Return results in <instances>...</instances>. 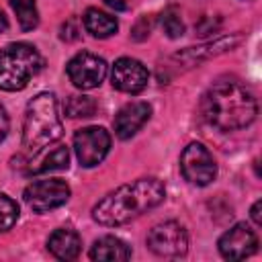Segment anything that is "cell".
Instances as JSON below:
<instances>
[{
  "label": "cell",
  "mask_w": 262,
  "mask_h": 262,
  "mask_svg": "<svg viewBox=\"0 0 262 262\" xmlns=\"http://www.w3.org/2000/svg\"><path fill=\"white\" fill-rule=\"evenodd\" d=\"M166 196V188L158 178H139L135 182L123 184L108 192L92 209L94 221L100 225H123L141 213L158 207Z\"/></svg>",
  "instance_id": "6da1fadb"
},
{
  "label": "cell",
  "mask_w": 262,
  "mask_h": 262,
  "mask_svg": "<svg viewBox=\"0 0 262 262\" xmlns=\"http://www.w3.org/2000/svg\"><path fill=\"white\" fill-rule=\"evenodd\" d=\"M201 111L205 121L215 129L235 131L248 127L256 119L258 104L254 94L246 86L237 82L221 80L207 90L201 102Z\"/></svg>",
  "instance_id": "7a4b0ae2"
},
{
  "label": "cell",
  "mask_w": 262,
  "mask_h": 262,
  "mask_svg": "<svg viewBox=\"0 0 262 262\" xmlns=\"http://www.w3.org/2000/svg\"><path fill=\"white\" fill-rule=\"evenodd\" d=\"M63 133L61 117L57 111V100L51 92H41L37 94L25 115V125H23V145L29 154H39L45 145L53 143L59 139Z\"/></svg>",
  "instance_id": "3957f363"
},
{
  "label": "cell",
  "mask_w": 262,
  "mask_h": 262,
  "mask_svg": "<svg viewBox=\"0 0 262 262\" xmlns=\"http://www.w3.org/2000/svg\"><path fill=\"white\" fill-rule=\"evenodd\" d=\"M43 68L41 53L29 43H10L0 51V88L23 90Z\"/></svg>",
  "instance_id": "277c9868"
},
{
  "label": "cell",
  "mask_w": 262,
  "mask_h": 262,
  "mask_svg": "<svg viewBox=\"0 0 262 262\" xmlns=\"http://www.w3.org/2000/svg\"><path fill=\"white\" fill-rule=\"evenodd\" d=\"M180 170L190 184L207 186L217 176V164L203 143H188L180 156Z\"/></svg>",
  "instance_id": "5b68a950"
},
{
  "label": "cell",
  "mask_w": 262,
  "mask_h": 262,
  "mask_svg": "<svg viewBox=\"0 0 262 262\" xmlns=\"http://www.w3.org/2000/svg\"><path fill=\"white\" fill-rule=\"evenodd\" d=\"M74 149H76V158L80 166L84 168L98 166L111 149V135L102 127L78 129L74 135Z\"/></svg>",
  "instance_id": "8992f818"
},
{
  "label": "cell",
  "mask_w": 262,
  "mask_h": 262,
  "mask_svg": "<svg viewBox=\"0 0 262 262\" xmlns=\"http://www.w3.org/2000/svg\"><path fill=\"white\" fill-rule=\"evenodd\" d=\"M23 196H25V203L35 213H45L61 207L70 199V186L59 178L35 180L25 188Z\"/></svg>",
  "instance_id": "52a82bcc"
},
{
  "label": "cell",
  "mask_w": 262,
  "mask_h": 262,
  "mask_svg": "<svg viewBox=\"0 0 262 262\" xmlns=\"http://www.w3.org/2000/svg\"><path fill=\"white\" fill-rule=\"evenodd\" d=\"M147 248L164 258H178L188 250L186 229L178 221H164L156 225L147 235Z\"/></svg>",
  "instance_id": "ba28073f"
},
{
  "label": "cell",
  "mask_w": 262,
  "mask_h": 262,
  "mask_svg": "<svg viewBox=\"0 0 262 262\" xmlns=\"http://www.w3.org/2000/svg\"><path fill=\"white\" fill-rule=\"evenodd\" d=\"M68 78L72 80V84L76 88L82 90H90L100 86V82L106 76V61L90 51H82L78 55H74L68 66H66Z\"/></svg>",
  "instance_id": "9c48e42d"
},
{
  "label": "cell",
  "mask_w": 262,
  "mask_h": 262,
  "mask_svg": "<svg viewBox=\"0 0 262 262\" xmlns=\"http://www.w3.org/2000/svg\"><path fill=\"white\" fill-rule=\"evenodd\" d=\"M244 35H231V37H221L217 41H209V43H203L199 47H186L184 51L180 53H174L170 57V61H176V66L180 70H186V68H194L196 63L205 61V59H211L219 53H225V51H231L233 47H237L242 43Z\"/></svg>",
  "instance_id": "30bf717a"
},
{
  "label": "cell",
  "mask_w": 262,
  "mask_h": 262,
  "mask_svg": "<svg viewBox=\"0 0 262 262\" xmlns=\"http://www.w3.org/2000/svg\"><path fill=\"white\" fill-rule=\"evenodd\" d=\"M149 74L145 66L133 57H121L115 61L111 72V82L117 90L127 94H139L147 86Z\"/></svg>",
  "instance_id": "8fae6325"
},
{
  "label": "cell",
  "mask_w": 262,
  "mask_h": 262,
  "mask_svg": "<svg viewBox=\"0 0 262 262\" xmlns=\"http://www.w3.org/2000/svg\"><path fill=\"white\" fill-rule=\"evenodd\" d=\"M217 246H219V252L223 258L244 260L258 250V237L246 223H237L219 237Z\"/></svg>",
  "instance_id": "7c38bea8"
},
{
  "label": "cell",
  "mask_w": 262,
  "mask_h": 262,
  "mask_svg": "<svg viewBox=\"0 0 262 262\" xmlns=\"http://www.w3.org/2000/svg\"><path fill=\"white\" fill-rule=\"evenodd\" d=\"M151 106L147 102H129L115 117V133L121 139L133 137L149 119Z\"/></svg>",
  "instance_id": "4fadbf2b"
},
{
  "label": "cell",
  "mask_w": 262,
  "mask_h": 262,
  "mask_svg": "<svg viewBox=\"0 0 262 262\" xmlns=\"http://www.w3.org/2000/svg\"><path fill=\"white\" fill-rule=\"evenodd\" d=\"M47 248L59 260H74L80 254L82 239L72 229H55L47 239Z\"/></svg>",
  "instance_id": "5bb4252c"
},
{
  "label": "cell",
  "mask_w": 262,
  "mask_h": 262,
  "mask_svg": "<svg viewBox=\"0 0 262 262\" xmlns=\"http://www.w3.org/2000/svg\"><path fill=\"white\" fill-rule=\"evenodd\" d=\"M90 258L98 262H121L131 258V250L125 242H121L115 235H104L94 242L90 250Z\"/></svg>",
  "instance_id": "9a60e30c"
},
{
  "label": "cell",
  "mask_w": 262,
  "mask_h": 262,
  "mask_svg": "<svg viewBox=\"0 0 262 262\" xmlns=\"http://www.w3.org/2000/svg\"><path fill=\"white\" fill-rule=\"evenodd\" d=\"M84 29L92 35V37H98V39H104V37H111L117 33L119 29V23L115 16L98 10V8H88L84 12Z\"/></svg>",
  "instance_id": "2e32d148"
},
{
  "label": "cell",
  "mask_w": 262,
  "mask_h": 262,
  "mask_svg": "<svg viewBox=\"0 0 262 262\" xmlns=\"http://www.w3.org/2000/svg\"><path fill=\"white\" fill-rule=\"evenodd\" d=\"M68 164H70L68 147L66 145H57V147L45 151L43 156H39L37 160H33L29 172L31 174H45V172H53V170H66Z\"/></svg>",
  "instance_id": "e0dca14e"
},
{
  "label": "cell",
  "mask_w": 262,
  "mask_h": 262,
  "mask_svg": "<svg viewBox=\"0 0 262 262\" xmlns=\"http://www.w3.org/2000/svg\"><path fill=\"white\" fill-rule=\"evenodd\" d=\"M12 10L16 12L18 25L23 31H33L39 23V12H37V4L35 0H8Z\"/></svg>",
  "instance_id": "ac0fdd59"
},
{
  "label": "cell",
  "mask_w": 262,
  "mask_h": 262,
  "mask_svg": "<svg viewBox=\"0 0 262 262\" xmlns=\"http://www.w3.org/2000/svg\"><path fill=\"white\" fill-rule=\"evenodd\" d=\"M66 113L72 119H86L92 117L96 113V100L92 96H84V94H74L68 98L66 102Z\"/></svg>",
  "instance_id": "d6986e66"
},
{
  "label": "cell",
  "mask_w": 262,
  "mask_h": 262,
  "mask_svg": "<svg viewBox=\"0 0 262 262\" xmlns=\"http://www.w3.org/2000/svg\"><path fill=\"white\" fill-rule=\"evenodd\" d=\"M160 25H162L164 33H166L170 39H178V37L184 35V23H182V18H180V14H178V10H176L174 6H170V8H166V10L162 12Z\"/></svg>",
  "instance_id": "ffe728a7"
},
{
  "label": "cell",
  "mask_w": 262,
  "mask_h": 262,
  "mask_svg": "<svg viewBox=\"0 0 262 262\" xmlns=\"http://www.w3.org/2000/svg\"><path fill=\"white\" fill-rule=\"evenodd\" d=\"M18 219V205L0 192V231H8Z\"/></svg>",
  "instance_id": "44dd1931"
},
{
  "label": "cell",
  "mask_w": 262,
  "mask_h": 262,
  "mask_svg": "<svg viewBox=\"0 0 262 262\" xmlns=\"http://www.w3.org/2000/svg\"><path fill=\"white\" fill-rule=\"evenodd\" d=\"M149 31H151V16H141V18L135 23V27H133L131 37H133L135 41H143V39L149 35Z\"/></svg>",
  "instance_id": "7402d4cb"
},
{
  "label": "cell",
  "mask_w": 262,
  "mask_h": 262,
  "mask_svg": "<svg viewBox=\"0 0 262 262\" xmlns=\"http://www.w3.org/2000/svg\"><path fill=\"white\" fill-rule=\"evenodd\" d=\"M219 29V20H213V18H209V16H205L199 25H196V33L201 35V37H207L209 33H215Z\"/></svg>",
  "instance_id": "603a6c76"
},
{
  "label": "cell",
  "mask_w": 262,
  "mask_h": 262,
  "mask_svg": "<svg viewBox=\"0 0 262 262\" xmlns=\"http://www.w3.org/2000/svg\"><path fill=\"white\" fill-rule=\"evenodd\" d=\"M80 35H78V27H76V23L74 20H68L63 27H61V39H66V41H76Z\"/></svg>",
  "instance_id": "cb8c5ba5"
},
{
  "label": "cell",
  "mask_w": 262,
  "mask_h": 262,
  "mask_svg": "<svg viewBox=\"0 0 262 262\" xmlns=\"http://www.w3.org/2000/svg\"><path fill=\"white\" fill-rule=\"evenodd\" d=\"M6 133H8V115H6L4 106L0 104V141L6 137Z\"/></svg>",
  "instance_id": "d4e9b609"
},
{
  "label": "cell",
  "mask_w": 262,
  "mask_h": 262,
  "mask_svg": "<svg viewBox=\"0 0 262 262\" xmlns=\"http://www.w3.org/2000/svg\"><path fill=\"white\" fill-rule=\"evenodd\" d=\"M260 211H262V201H256L252 207V219L256 225H262V213Z\"/></svg>",
  "instance_id": "484cf974"
},
{
  "label": "cell",
  "mask_w": 262,
  "mask_h": 262,
  "mask_svg": "<svg viewBox=\"0 0 262 262\" xmlns=\"http://www.w3.org/2000/svg\"><path fill=\"white\" fill-rule=\"evenodd\" d=\"M104 4H106L108 8H113V10H117V12L127 10V2H125V0H104Z\"/></svg>",
  "instance_id": "4316f807"
},
{
  "label": "cell",
  "mask_w": 262,
  "mask_h": 262,
  "mask_svg": "<svg viewBox=\"0 0 262 262\" xmlns=\"http://www.w3.org/2000/svg\"><path fill=\"white\" fill-rule=\"evenodd\" d=\"M8 29V20H6V16H4V12L0 10V33H4Z\"/></svg>",
  "instance_id": "83f0119b"
}]
</instances>
